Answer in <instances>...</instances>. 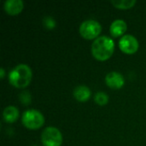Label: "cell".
Listing matches in <instances>:
<instances>
[{
	"instance_id": "7c38bea8",
	"label": "cell",
	"mask_w": 146,
	"mask_h": 146,
	"mask_svg": "<svg viewBox=\"0 0 146 146\" xmlns=\"http://www.w3.org/2000/svg\"><path fill=\"white\" fill-rule=\"evenodd\" d=\"M111 3L119 9H129L132 8L136 3V0H120V1L112 0Z\"/></svg>"
},
{
	"instance_id": "8992f818",
	"label": "cell",
	"mask_w": 146,
	"mask_h": 146,
	"mask_svg": "<svg viewBox=\"0 0 146 146\" xmlns=\"http://www.w3.org/2000/svg\"><path fill=\"white\" fill-rule=\"evenodd\" d=\"M119 46L122 51L127 54H133L136 52L139 49V42L138 39L131 35L126 34L121 37L119 42Z\"/></svg>"
},
{
	"instance_id": "9a60e30c",
	"label": "cell",
	"mask_w": 146,
	"mask_h": 146,
	"mask_svg": "<svg viewBox=\"0 0 146 146\" xmlns=\"http://www.w3.org/2000/svg\"><path fill=\"white\" fill-rule=\"evenodd\" d=\"M44 24L47 28H53L56 25V22H55L54 19H52L50 16H47L44 19Z\"/></svg>"
},
{
	"instance_id": "3957f363",
	"label": "cell",
	"mask_w": 146,
	"mask_h": 146,
	"mask_svg": "<svg viewBox=\"0 0 146 146\" xmlns=\"http://www.w3.org/2000/svg\"><path fill=\"white\" fill-rule=\"evenodd\" d=\"M21 121L23 125L29 129L39 128L44 121L43 115L33 109L26 110L21 116Z\"/></svg>"
},
{
	"instance_id": "30bf717a",
	"label": "cell",
	"mask_w": 146,
	"mask_h": 146,
	"mask_svg": "<svg viewBox=\"0 0 146 146\" xmlns=\"http://www.w3.org/2000/svg\"><path fill=\"white\" fill-rule=\"evenodd\" d=\"M74 96L78 101L86 102L91 97V91L86 86H78L74 89Z\"/></svg>"
},
{
	"instance_id": "5bb4252c",
	"label": "cell",
	"mask_w": 146,
	"mask_h": 146,
	"mask_svg": "<svg viewBox=\"0 0 146 146\" xmlns=\"http://www.w3.org/2000/svg\"><path fill=\"white\" fill-rule=\"evenodd\" d=\"M20 100L25 104H28L31 101V97H30V94L29 92H23L20 94Z\"/></svg>"
},
{
	"instance_id": "9c48e42d",
	"label": "cell",
	"mask_w": 146,
	"mask_h": 146,
	"mask_svg": "<svg viewBox=\"0 0 146 146\" xmlns=\"http://www.w3.org/2000/svg\"><path fill=\"white\" fill-rule=\"evenodd\" d=\"M126 30H127V23L121 19L115 20L111 23L110 27V33L115 37L123 34L126 32Z\"/></svg>"
},
{
	"instance_id": "52a82bcc",
	"label": "cell",
	"mask_w": 146,
	"mask_h": 146,
	"mask_svg": "<svg viewBox=\"0 0 146 146\" xmlns=\"http://www.w3.org/2000/svg\"><path fill=\"white\" fill-rule=\"evenodd\" d=\"M106 84L112 89H120L124 85V78L121 74L113 71L107 74L105 77Z\"/></svg>"
},
{
	"instance_id": "6da1fadb",
	"label": "cell",
	"mask_w": 146,
	"mask_h": 146,
	"mask_svg": "<svg viewBox=\"0 0 146 146\" xmlns=\"http://www.w3.org/2000/svg\"><path fill=\"white\" fill-rule=\"evenodd\" d=\"M115 43L109 36H100L97 38L92 44V52L94 57L104 61L111 56L114 52Z\"/></svg>"
},
{
	"instance_id": "8fae6325",
	"label": "cell",
	"mask_w": 146,
	"mask_h": 146,
	"mask_svg": "<svg viewBox=\"0 0 146 146\" xmlns=\"http://www.w3.org/2000/svg\"><path fill=\"white\" fill-rule=\"evenodd\" d=\"M3 116L6 122H14L19 116V111L15 106H8L3 110Z\"/></svg>"
},
{
	"instance_id": "7a4b0ae2",
	"label": "cell",
	"mask_w": 146,
	"mask_h": 146,
	"mask_svg": "<svg viewBox=\"0 0 146 146\" xmlns=\"http://www.w3.org/2000/svg\"><path fill=\"white\" fill-rule=\"evenodd\" d=\"M32 79V71L27 64H19L15 67L9 74V80L11 85L17 88L26 87Z\"/></svg>"
},
{
	"instance_id": "ba28073f",
	"label": "cell",
	"mask_w": 146,
	"mask_h": 146,
	"mask_svg": "<svg viewBox=\"0 0 146 146\" xmlns=\"http://www.w3.org/2000/svg\"><path fill=\"white\" fill-rule=\"evenodd\" d=\"M5 11L9 15H17L23 8L21 0H6L3 3Z\"/></svg>"
},
{
	"instance_id": "5b68a950",
	"label": "cell",
	"mask_w": 146,
	"mask_h": 146,
	"mask_svg": "<svg viewBox=\"0 0 146 146\" xmlns=\"http://www.w3.org/2000/svg\"><path fill=\"white\" fill-rule=\"evenodd\" d=\"M102 30L100 23L95 20H86L80 26V33L86 38H96Z\"/></svg>"
},
{
	"instance_id": "2e32d148",
	"label": "cell",
	"mask_w": 146,
	"mask_h": 146,
	"mask_svg": "<svg viewBox=\"0 0 146 146\" xmlns=\"http://www.w3.org/2000/svg\"><path fill=\"white\" fill-rule=\"evenodd\" d=\"M3 76H4V69L3 68H0V77L3 78Z\"/></svg>"
},
{
	"instance_id": "4fadbf2b",
	"label": "cell",
	"mask_w": 146,
	"mask_h": 146,
	"mask_svg": "<svg viewBox=\"0 0 146 146\" xmlns=\"http://www.w3.org/2000/svg\"><path fill=\"white\" fill-rule=\"evenodd\" d=\"M94 100L99 105H105L109 101V97L105 92H99L96 93V95L94 96Z\"/></svg>"
},
{
	"instance_id": "277c9868",
	"label": "cell",
	"mask_w": 146,
	"mask_h": 146,
	"mask_svg": "<svg viewBox=\"0 0 146 146\" xmlns=\"http://www.w3.org/2000/svg\"><path fill=\"white\" fill-rule=\"evenodd\" d=\"M41 141L44 146H60L62 142V136L56 127H47L41 133Z\"/></svg>"
}]
</instances>
